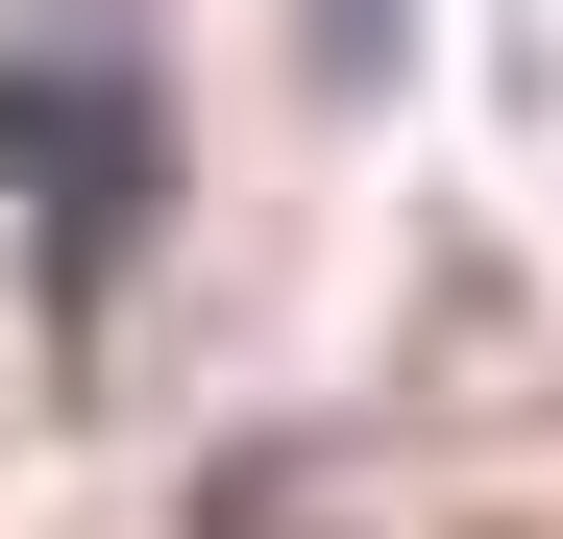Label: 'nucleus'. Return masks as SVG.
Returning a JSON list of instances; mask_svg holds the SVG:
<instances>
[{
    "mask_svg": "<svg viewBox=\"0 0 563 539\" xmlns=\"http://www.w3.org/2000/svg\"><path fill=\"white\" fill-rule=\"evenodd\" d=\"M147 99H123V74H74V50H25V74H0V197H25L49 221V295H123V245H147Z\"/></svg>",
    "mask_w": 563,
    "mask_h": 539,
    "instance_id": "obj_1",
    "label": "nucleus"
}]
</instances>
